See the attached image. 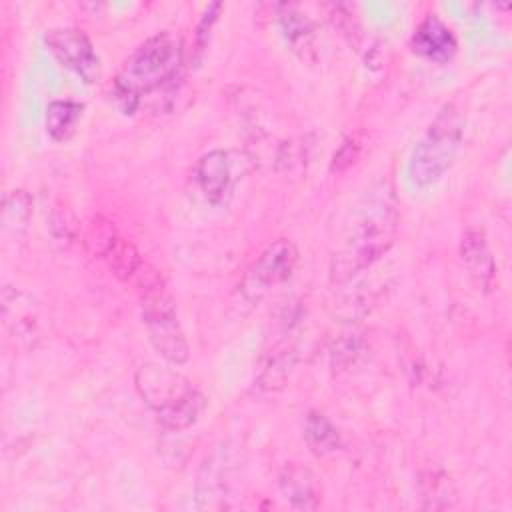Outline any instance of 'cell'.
<instances>
[{"instance_id": "obj_15", "label": "cell", "mask_w": 512, "mask_h": 512, "mask_svg": "<svg viewBox=\"0 0 512 512\" xmlns=\"http://www.w3.org/2000/svg\"><path fill=\"white\" fill-rule=\"evenodd\" d=\"M298 362V346L292 338H282L266 354L258 374L256 386L264 392H276L288 384V378Z\"/></svg>"}, {"instance_id": "obj_5", "label": "cell", "mask_w": 512, "mask_h": 512, "mask_svg": "<svg viewBox=\"0 0 512 512\" xmlns=\"http://www.w3.org/2000/svg\"><path fill=\"white\" fill-rule=\"evenodd\" d=\"M140 314L154 350L172 366H182L188 356V342L178 318L174 298L164 288V278L138 290Z\"/></svg>"}, {"instance_id": "obj_13", "label": "cell", "mask_w": 512, "mask_h": 512, "mask_svg": "<svg viewBox=\"0 0 512 512\" xmlns=\"http://www.w3.org/2000/svg\"><path fill=\"white\" fill-rule=\"evenodd\" d=\"M278 486L284 500L296 510H316L322 500V488L310 468L286 462L278 476Z\"/></svg>"}, {"instance_id": "obj_4", "label": "cell", "mask_w": 512, "mask_h": 512, "mask_svg": "<svg viewBox=\"0 0 512 512\" xmlns=\"http://www.w3.org/2000/svg\"><path fill=\"white\" fill-rule=\"evenodd\" d=\"M464 134V116L454 104H444L416 142L408 160V180L426 188L438 182L452 166Z\"/></svg>"}, {"instance_id": "obj_22", "label": "cell", "mask_w": 512, "mask_h": 512, "mask_svg": "<svg viewBox=\"0 0 512 512\" xmlns=\"http://www.w3.org/2000/svg\"><path fill=\"white\" fill-rule=\"evenodd\" d=\"M50 230L56 240L70 242L76 236V220L68 208H56L50 216Z\"/></svg>"}, {"instance_id": "obj_9", "label": "cell", "mask_w": 512, "mask_h": 512, "mask_svg": "<svg viewBox=\"0 0 512 512\" xmlns=\"http://www.w3.org/2000/svg\"><path fill=\"white\" fill-rule=\"evenodd\" d=\"M56 60L72 70L82 82L94 84L102 76V64L90 38L78 28H52L44 36Z\"/></svg>"}, {"instance_id": "obj_11", "label": "cell", "mask_w": 512, "mask_h": 512, "mask_svg": "<svg viewBox=\"0 0 512 512\" xmlns=\"http://www.w3.org/2000/svg\"><path fill=\"white\" fill-rule=\"evenodd\" d=\"M410 46L414 54L436 64H446L456 54L458 42L452 30L436 14H428L416 26L410 38Z\"/></svg>"}, {"instance_id": "obj_17", "label": "cell", "mask_w": 512, "mask_h": 512, "mask_svg": "<svg viewBox=\"0 0 512 512\" xmlns=\"http://www.w3.org/2000/svg\"><path fill=\"white\" fill-rule=\"evenodd\" d=\"M304 438L318 456H330L340 450L342 440L336 426L322 412H308L304 422Z\"/></svg>"}, {"instance_id": "obj_3", "label": "cell", "mask_w": 512, "mask_h": 512, "mask_svg": "<svg viewBox=\"0 0 512 512\" xmlns=\"http://www.w3.org/2000/svg\"><path fill=\"white\" fill-rule=\"evenodd\" d=\"M134 386L158 422L172 432L196 424L206 408V396L184 374L164 364H140Z\"/></svg>"}, {"instance_id": "obj_14", "label": "cell", "mask_w": 512, "mask_h": 512, "mask_svg": "<svg viewBox=\"0 0 512 512\" xmlns=\"http://www.w3.org/2000/svg\"><path fill=\"white\" fill-rule=\"evenodd\" d=\"M276 20L280 34L290 50L296 52L302 60L312 58L316 40V28L312 18L298 4H278Z\"/></svg>"}, {"instance_id": "obj_19", "label": "cell", "mask_w": 512, "mask_h": 512, "mask_svg": "<svg viewBox=\"0 0 512 512\" xmlns=\"http://www.w3.org/2000/svg\"><path fill=\"white\" fill-rule=\"evenodd\" d=\"M366 354V342L358 332L340 334L330 348V366L334 372L352 370Z\"/></svg>"}, {"instance_id": "obj_20", "label": "cell", "mask_w": 512, "mask_h": 512, "mask_svg": "<svg viewBox=\"0 0 512 512\" xmlns=\"http://www.w3.org/2000/svg\"><path fill=\"white\" fill-rule=\"evenodd\" d=\"M32 218V198L26 190H12L4 196V208H2V222L4 228L20 234L28 228V222Z\"/></svg>"}, {"instance_id": "obj_23", "label": "cell", "mask_w": 512, "mask_h": 512, "mask_svg": "<svg viewBox=\"0 0 512 512\" xmlns=\"http://www.w3.org/2000/svg\"><path fill=\"white\" fill-rule=\"evenodd\" d=\"M358 152H360V146L356 144V140L346 138V140L340 144V148L334 152L330 170H332V172H344L346 168H350V166L356 162Z\"/></svg>"}, {"instance_id": "obj_7", "label": "cell", "mask_w": 512, "mask_h": 512, "mask_svg": "<svg viewBox=\"0 0 512 512\" xmlns=\"http://www.w3.org/2000/svg\"><path fill=\"white\" fill-rule=\"evenodd\" d=\"M296 264H298L296 246L286 238L274 240L256 256V260L246 270L240 284V292L250 302L260 300L270 288L286 282L292 276Z\"/></svg>"}, {"instance_id": "obj_12", "label": "cell", "mask_w": 512, "mask_h": 512, "mask_svg": "<svg viewBox=\"0 0 512 512\" xmlns=\"http://www.w3.org/2000/svg\"><path fill=\"white\" fill-rule=\"evenodd\" d=\"M460 260L472 278V282L484 290H490L496 276V264L488 246V238L482 228L468 226L460 240Z\"/></svg>"}, {"instance_id": "obj_18", "label": "cell", "mask_w": 512, "mask_h": 512, "mask_svg": "<svg viewBox=\"0 0 512 512\" xmlns=\"http://www.w3.org/2000/svg\"><path fill=\"white\" fill-rule=\"evenodd\" d=\"M422 506L428 510H444L456 504V488L442 470H428L420 476Z\"/></svg>"}, {"instance_id": "obj_16", "label": "cell", "mask_w": 512, "mask_h": 512, "mask_svg": "<svg viewBox=\"0 0 512 512\" xmlns=\"http://www.w3.org/2000/svg\"><path fill=\"white\" fill-rule=\"evenodd\" d=\"M82 110H84V106L80 102L52 100L46 106V118H44L48 136L56 142L68 140L76 132V126L82 118Z\"/></svg>"}, {"instance_id": "obj_10", "label": "cell", "mask_w": 512, "mask_h": 512, "mask_svg": "<svg viewBox=\"0 0 512 512\" xmlns=\"http://www.w3.org/2000/svg\"><path fill=\"white\" fill-rule=\"evenodd\" d=\"M94 244H96V254L108 264L112 274L120 280L134 282L146 264L140 252L136 250V246L110 226L96 230Z\"/></svg>"}, {"instance_id": "obj_1", "label": "cell", "mask_w": 512, "mask_h": 512, "mask_svg": "<svg viewBox=\"0 0 512 512\" xmlns=\"http://www.w3.org/2000/svg\"><path fill=\"white\" fill-rule=\"evenodd\" d=\"M400 222L394 188L386 180L374 182L360 198L342 246L330 262V280L346 284L372 268L394 244Z\"/></svg>"}, {"instance_id": "obj_8", "label": "cell", "mask_w": 512, "mask_h": 512, "mask_svg": "<svg viewBox=\"0 0 512 512\" xmlns=\"http://www.w3.org/2000/svg\"><path fill=\"white\" fill-rule=\"evenodd\" d=\"M248 156L230 150H210L202 154L192 170L196 188L204 200L212 206H222L230 198L234 184L244 172L240 166L246 164Z\"/></svg>"}, {"instance_id": "obj_2", "label": "cell", "mask_w": 512, "mask_h": 512, "mask_svg": "<svg viewBox=\"0 0 512 512\" xmlns=\"http://www.w3.org/2000/svg\"><path fill=\"white\" fill-rule=\"evenodd\" d=\"M182 54V40L174 32H160L140 44L112 82V98L120 112L134 114L144 96L172 86Z\"/></svg>"}, {"instance_id": "obj_21", "label": "cell", "mask_w": 512, "mask_h": 512, "mask_svg": "<svg viewBox=\"0 0 512 512\" xmlns=\"http://www.w3.org/2000/svg\"><path fill=\"white\" fill-rule=\"evenodd\" d=\"M220 10H222V4H220V2H212V4L204 10V14H202V18H200V22H198L196 32H194V52H196V58H200L202 52L206 50L208 38H210V30H212L214 22L218 20Z\"/></svg>"}, {"instance_id": "obj_6", "label": "cell", "mask_w": 512, "mask_h": 512, "mask_svg": "<svg viewBox=\"0 0 512 512\" xmlns=\"http://www.w3.org/2000/svg\"><path fill=\"white\" fill-rule=\"evenodd\" d=\"M240 490V464L228 444H218L206 458L196 480V508H232V498Z\"/></svg>"}]
</instances>
